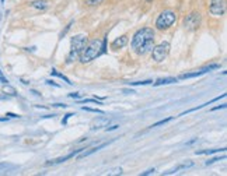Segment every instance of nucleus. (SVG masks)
Returning a JSON list of instances; mask_svg holds the SVG:
<instances>
[{
  "instance_id": "nucleus-9",
  "label": "nucleus",
  "mask_w": 227,
  "mask_h": 176,
  "mask_svg": "<svg viewBox=\"0 0 227 176\" xmlns=\"http://www.w3.org/2000/svg\"><path fill=\"white\" fill-rule=\"evenodd\" d=\"M80 151H83V148L82 150H74L73 153H70V154H67V155H65V157H61V158H56V159H52V161H48L46 162V165H56V163H61V162H65V161H67V159H70V158H73L74 155H76L77 153H80Z\"/></svg>"
},
{
  "instance_id": "nucleus-4",
  "label": "nucleus",
  "mask_w": 227,
  "mask_h": 176,
  "mask_svg": "<svg viewBox=\"0 0 227 176\" xmlns=\"http://www.w3.org/2000/svg\"><path fill=\"white\" fill-rule=\"evenodd\" d=\"M177 20V14L171 10H167V11H163L156 20V27L159 29H167L172 25Z\"/></svg>"
},
{
  "instance_id": "nucleus-14",
  "label": "nucleus",
  "mask_w": 227,
  "mask_h": 176,
  "mask_svg": "<svg viewBox=\"0 0 227 176\" xmlns=\"http://www.w3.org/2000/svg\"><path fill=\"white\" fill-rule=\"evenodd\" d=\"M174 83H177V78H174V77H167V78H159L157 81L153 83V85H154V87H159V85L174 84Z\"/></svg>"
},
{
  "instance_id": "nucleus-22",
  "label": "nucleus",
  "mask_w": 227,
  "mask_h": 176,
  "mask_svg": "<svg viewBox=\"0 0 227 176\" xmlns=\"http://www.w3.org/2000/svg\"><path fill=\"white\" fill-rule=\"evenodd\" d=\"M151 80H147V81H136V83H130V85H147V84H151Z\"/></svg>"
},
{
  "instance_id": "nucleus-16",
  "label": "nucleus",
  "mask_w": 227,
  "mask_h": 176,
  "mask_svg": "<svg viewBox=\"0 0 227 176\" xmlns=\"http://www.w3.org/2000/svg\"><path fill=\"white\" fill-rule=\"evenodd\" d=\"M3 92H4V94H7V95H10V97H16V95H17L16 88L11 87V85H8V84L3 85Z\"/></svg>"
},
{
  "instance_id": "nucleus-5",
  "label": "nucleus",
  "mask_w": 227,
  "mask_h": 176,
  "mask_svg": "<svg viewBox=\"0 0 227 176\" xmlns=\"http://www.w3.org/2000/svg\"><path fill=\"white\" fill-rule=\"evenodd\" d=\"M170 52V43L168 42H161L157 46H153L151 49V58L154 62H163L167 58Z\"/></svg>"
},
{
  "instance_id": "nucleus-10",
  "label": "nucleus",
  "mask_w": 227,
  "mask_h": 176,
  "mask_svg": "<svg viewBox=\"0 0 227 176\" xmlns=\"http://www.w3.org/2000/svg\"><path fill=\"white\" fill-rule=\"evenodd\" d=\"M193 165V162L192 161H188V162H182L180 163V165H177V166H174L172 169H168L167 172H164V175H172V173H175V172H178V171H181V169H187V168H191V166Z\"/></svg>"
},
{
  "instance_id": "nucleus-12",
  "label": "nucleus",
  "mask_w": 227,
  "mask_h": 176,
  "mask_svg": "<svg viewBox=\"0 0 227 176\" xmlns=\"http://www.w3.org/2000/svg\"><path fill=\"white\" fill-rule=\"evenodd\" d=\"M126 43H128V37L126 35H122V37L116 38V39L111 43V48L112 49H121V48H124Z\"/></svg>"
},
{
  "instance_id": "nucleus-20",
  "label": "nucleus",
  "mask_w": 227,
  "mask_h": 176,
  "mask_svg": "<svg viewBox=\"0 0 227 176\" xmlns=\"http://www.w3.org/2000/svg\"><path fill=\"white\" fill-rule=\"evenodd\" d=\"M83 110H87V112H92V113H100V115H104V110L95 109V108H88V106H83Z\"/></svg>"
},
{
  "instance_id": "nucleus-2",
  "label": "nucleus",
  "mask_w": 227,
  "mask_h": 176,
  "mask_svg": "<svg viewBox=\"0 0 227 176\" xmlns=\"http://www.w3.org/2000/svg\"><path fill=\"white\" fill-rule=\"evenodd\" d=\"M104 45L105 42L100 39H94V41H90L87 45H84L80 52L79 58H80V62L82 63H90L91 60L97 59L101 53L104 52Z\"/></svg>"
},
{
  "instance_id": "nucleus-33",
  "label": "nucleus",
  "mask_w": 227,
  "mask_h": 176,
  "mask_svg": "<svg viewBox=\"0 0 227 176\" xmlns=\"http://www.w3.org/2000/svg\"><path fill=\"white\" fill-rule=\"evenodd\" d=\"M147 2H150V0H147Z\"/></svg>"
},
{
  "instance_id": "nucleus-6",
  "label": "nucleus",
  "mask_w": 227,
  "mask_h": 176,
  "mask_svg": "<svg viewBox=\"0 0 227 176\" xmlns=\"http://www.w3.org/2000/svg\"><path fill=\"white\" fill-rule=\"evenodd\" d=\"M226 4L227 0H210V4H209V11L213 16H223L226 13Z\"/></svg>"
},
{
  "instance_id": "nucleus-1",
  "label": "nucleus",
  "mask_w": 227,
  "mask_h": 176,
  "mask_svg": "<svg viewBox=\"0 0 227 176\" xmlns=\"http://www.w3.org/2000/svg\"><path fill=\"white\" fill-rule=\"evenodd\" d=\"M154 46V31L151 28H142L133 35L132 49L137 55H146Z\"/></svg>"
},
{
  "instance_id": "nucleus-32",
  "label": "nucleus",
  "mask_w": 227,
  "mask_h": 176,
  "mask_svg": "<svg viewBox=\"0 0 227 176\" xmlns=\"http://www.w3.org/2000/svg\"><path fill=\"white\" fill-rule=\"evenodd\" d=\"M2 3H4V0H2Z\"/></svg>"
},
{
  "instance_id": "nucleus-19",
  "label": "nucleus",
  "mask_w": 227,
  "mask_h": 176,
  "mask_svg": "<svg viewBox=\"0 0 227 176\" xmlns=\"http://www.w3.org/2000/svg\"><path fill=\"white\" fill-rule=\"evenodd\" d=\"M172 119H174V118H172V116H171V118H167V119H163V120H160V122H157V123H153V124H151V126H150V127H157V126H161V124H166V123H168V122H170V120H172Z\"/></svg>"
},
{
  "instance_id": "nucleus-27",
  "label": "nucleus",
  "mask_w": 227,
  "mask_h": 176,
  "mask_svg": "<svg viewBox=\"0 0 227 176\" xmlns=\"http://www.w3.org/2000/svg\"><path fill=\"white\" fill-rule=\"evenodd\" d=\"M118 124H114V126H111V127H107V132H111V130H116L118 129Z\"/></svg>"
},
{
  "instance_id": "nucleus-17",
  "label": "nucleus",
  "mask_w": 227,
  "mask_h": 176,
  "mask_svg": "<svg viewBox=\"0 0 227 176\" xmlns=\"http://www.w3.org/2000/svg\"><path fill=\"white\" fill-rule=\"evenodd\" d=\"M122 168L121 166H116V168H111V169H108L107 171V176H119V175H122Z\"/></svg>"
},
{
  "instance_id": "nucleus-3",
  "label": "nucleus",
  "mask_w": 227,
  "mask_h": 176,
  "mask_svg": "<svg viewBox=\"0 0 227 176\" xmlns=\"http://www.w3.org/2000/svg\"><path fill=\"white\" fill-rule=\"evenodd\" d=\"M86 41H87V37H86V35H83V34L73 37V39H71L70 52H69V56H67V63H71V62H74L77 58H79V55H80V52H82L83 46L86 45Z\"/></svg>"
},
{
  "instance_id": "nucleus-24",
  "label": "nucleus",
  "mask_w": 227,
  "mask_h": 176,
  "mask_svg": "<svg viewBox=\"0 0 227 176\" xmlns=\"http://www.w3.org/2000/svg\"><path fill=\"white\" fill-rule=\"evenodd\" d=\"M71 116H74L73 113H67V115H65V119H62V124H66V123H67V120L71 118Z\"/></svg>"
},
{
  "instance_id": "nucleus-15",
  "label": "nucleus",
  "mask_w": 227,
  "mask_h": 176,
  "mask_svg": "<svg viewBox=\"0 0 227 176\" xmlns=\"http://www.w3.org/2000/svg\"><path fill=\"white\" fill-rule=\"evenodd\" d=\"M216 153H226V148H213V150H203V151H196V155H208V154H216Z\"/></svg>"
},
{
  "instance_id": "nucleus-11",
  "label": "nucleus",
  "mask_w": 227,
  "mask_h": 176,
  "mask_svg": "<svg viewBox=\"0 0 227 176\" xmlns=\"http://www.w3.org/2000/svg\"><path fill=\"white\" fill-rule=\"evenodd\" d=\"M107 143H104V144H100V145H97V147H92L90 148L88 151H80V154L79 157H77V159H83V158H86V157H88V155H91V154H94V153H97V151H100L101 148H104V147H107Z\"/></svg>"
},
{
  "instance_id": "nucleus-8",
  "label": "nucleus",
  "mask_w": 227,
  "mask_h": 176,
  "mask_svg": "<svg viewBox=\"0 0 227 176\" xmlns=\"http://www.w3.org/2000/svg\"><path fill=\"white\" fill-rule=\"evenodd\" d=\"M109 122H111V119L107 118V116H98V118H95L94 120L90 123V129L92 132H95V130H100L103 129V127H107L109 124Z\"/></svg>"
},
{
  "instance_id": "nucleus-25",
  "label": "nucleus",
  "mask_w": 227,
  "mask_h": 176,
  "mask_svg": "<svg viewBox=\"0 0 227 176\" xmlns=\"http://www.w3.org/2000/svg\"><path fill=\"white\" fill-rule=\"evenodd\" d=\"M0 83H3V84H7V83H8L7 78H6V77L2 74V71H0Z\"/></svg>"
},
{
  "instance_id": "nucleus-29",
  "label": "nucleus",
  "mask_w": 227,
  "mask_h": 176,
  "mask_svg": "<svg viewBox=\"0 0 227 176\" xmlns=\"http://www.w3.org/2000/svg\"><path fill=\"white\" fill-rule=\"evenodd\" d=\"M6 116H7V118H20L18 115H14V113H7Z\"/></svg>"
},
{
  "instance_id": "nucleus-28",
  "label": "nucleus",
  "mask_w": 227,
  "mask_h": 176,
  "mask_svg": "<svg viewBox=\"0 0 227 176\" xmlns=\"http://www.w3.org/2000/svg\"><path fill=\"white\" fill-rule=\"evenodd\" d=\"M69 97L70 98H80V94L79 92H73V94H69Z\"/></svg>"
},
{
  "instance_id": "nucleus-7",
  "label": "nucleus",
  "mask_w": 227,
  "mask_h": 176,
  "mask_svg": "<svg viewBox=\"0 0 227 176\" xmlns=\"http://www.w3.org/2000/svg\"><path fill=\"white\" fill-rule=\"evenodd\" d=\"M201 21H202V16L199 13H191L189 16L185 18L184 21V25L187 29H189V31H193V29L199 28V25H201Z\"/></svg>"
},
{
  "instance_id": "nucleus-21",
  "label": "nucleus",
  "mask_w": 227,
  "mask_h": 176,
  "mask_svg": "<svg viewBox=\"0 0 227 176\" xmlns=\"http://www.w3.org/2000/svg\"><path fill=\"white\" fill-rule=\"evenodd\" d=\"M220 159H226V155H222V157H216V158H212V159H209L208 162H206V165H212V163L217 162V161Z\"/></svg>"
},
{
  "instance_id": "nucleus-31",
  "label": "nucleus",
  "mask_w": 227,
  "mask_h": 176,
  "mask_svg": "<svg viewBox=\"0 0 227 176\" xmlns=\"http://www.w3.org/2000/svg\"><path fill=\"white\" fill-rule=\"evenodd\" d=\"M46 83H48V84H49V85H55V87H59V85H58V84H56V83H55V81H50V80H48V81H46Z\"/></svg>"
},
{
  "instance_id": "nucleus-26",
  "label": "nucleus",
  "mask_w": 227,
  "mask_h": 176,
  "mask_svg": "<svg viewBox=\"0 0 227 176\" xmlns=\"http://www.w3.org/2000/svg\"><path fill=\"white\" fill-rule=\"evenodd\" d=\"M154 172H156V169H149V171H146V172H143L142 173V176H146V175H151V173H154Z\"/></svg>"
},
{
  "instance_id": "nucleus-18",
  "label": "nucleus",
  "mask_w": 227,
  "mask_h": 176,
  "mask_svg": "<svg viewBox=\"0 0 227 176\" xmlns=\"http://www.w3.org/2000/svg\"><path fill=\"white\" fill-rule=\"evenodd\" d=\"M50 74H52V76H56V77H59V78H62L65 83H67V84H71V83H70V80H69L66 76H63V74H62V73H59V71H56L55 68H52V71H50Z\"/></svg>"
},
{
  "instance_id": "nucleus-13",
  "label": "nucleus",
  "mask_w": 227,
  "mask_h": 176,
  "mask_svg": "<svg viewBox=\"0 0 227 176\" xmlns=\"http://www.w3.org/2000/svg\"><path fill=\"white\" fill-rule=\"evenodd\" d=\"M31 7L42 11V10H46V8L49 7V3H48L46 0H35V2L31 3Z\"/></svg>"
},
{
  "instance_id": "nucleus-30",
  "label": "nucleus",
  "mask_w": 227,
  "mask_h": 176,
  "mask_svg": "<svg viewBox=\"0 0 227 176\" xmlns=\"http://www.w3.org/2000/svg\"><path fill=\"white\" fill-rule=\"evenodd\" d=\"M226 108V105H220V106H216V108H213L212 110H219V109H224Z\"/></svg>"
},
{
  "instance_id": "nucleus-23",
  "label": "nucleus",
  "mask_w": 227,
  "mask_h": 176,
  "mask_svg": "<svg viewBox=\"0 0 227 176\" xmlns=\"http://www.w3.org/2000/svg\"><path fill=\"white\" fill-rule=\"evenodd\" d=\"M101 2H103V0H86V3H87L88 6H97V4H100Z\"/></svg>"
}]
</instances>
